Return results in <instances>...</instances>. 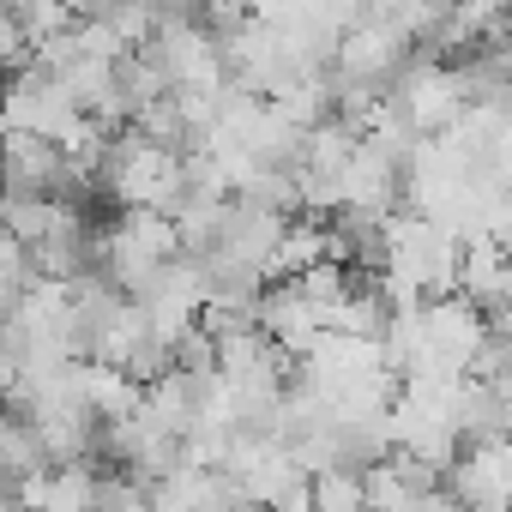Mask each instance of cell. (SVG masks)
I'll use <instances>...</instances> for the list:
<instances>
[{"label":"cell","mask_w":512,"mask_h":512,"mask_svg":"<svg viewBox=\"0 0 512 512\" xmlns=\"http://www.w3.org/2000/svg\"><path fill=\"white\" fill-rule=\"evenodd\" d=\"M97 482H103L97 464H49V470L25 476L13 494L31 512H97Z\"/></svg>","instance_id":"6da1fadb"},{"label":"cell","mask_w":512,"mask_h":512,"mask_svg":"<svg viewBox=\"0 0 512 512\" xmlns=\"http://www.w3.org/2000/svg\"><path fill=\"white\" fill-rule=\"evenodd\" d=\"M362 512H374V506H362Z\"/></svg>","instance_id":"3957f363"},{"label":"cell","mask_w":512,"mask_h":512,"mask_svg":"<svg viewBox=\"0 0 512 512\" xmlns=\"http://www.w3.org/2000/svg\"><path fill=\"white\" fill-rule=\"evenodd\" d=\"M308 500H314V512H362L368 482H362L356 464H326V470L308 476Z\"/></svg>","instance_id":"7a4b0ae2"}]
</instances>
